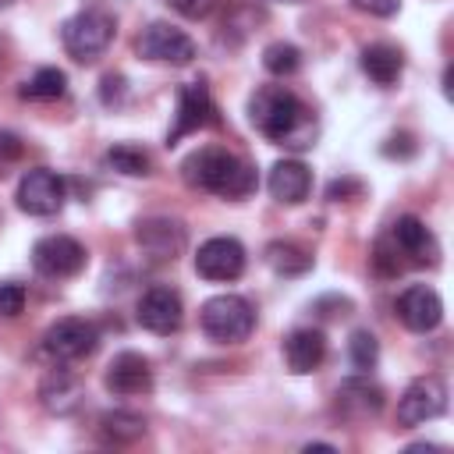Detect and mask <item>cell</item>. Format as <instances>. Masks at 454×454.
<instances>
[{"mask_svg":"<svg viewBox=\"0 0 454 454\" xmlns=\"http://www.w3.org/2000/svg\"><path fill=\"white\" fill-rule=\"evenodd\" d=\"M262 67H266L270 74H277V78H287V74H294V71L301 67V53H298V46H291V43H270V46L262 50Z\"/></svg>","mask_w":454,"mask_h":454,"instance_id":"obj_25","label":"cell"},{"mask_svg":"<svg viewBox=\"0 0 454 454\" xmlns=\"http://www.w3.org/2000/svg\"><path fill=\"white\" fill-rule=\"evenodd\" d=\"M99 429L114 443H135L138 436H145V419L135 411H106L99 419Z\"/></svg>","mask_w":454,"mask_h":454,"instance_id":"obj_23","label":"cell"},{"mask_svg":"<svg viewBox=\"0 0 454 454\" xmlns=\"http://www.w3.org/2000/svg\"><path fill=\"white\" fill-rule=\"evenodd\" d=\"M11 4H14V0H0V11H4V7H11Z\"/></svg>","mask_w":454,"mask_h":454,"instance_id":"obj_33","label":"cell"},{"mask_svg":"<svg viewBox=\"0 0 454 454\" xmlns=\"http://www.w3.org/2000/svg\"><path fill=\"white\" fill-rule=\"evenodd\" d=\"M362 67L365 74L376 82V85H394L401 78V67H404V57L397 46L390 43H372L362 50Z\"/></svg>","mask_w":454,"mask_h":454,"instance_id":"obj_21","label":"cell"},{"mask_svg":"<svg viewBox=\"0 0 454 454\" xmlns=\"http://www.w3.org/2000/svg\"><path fill=\"white\" fill-rule=\"evenodd\" d=\"M39 401L53 415H71L82 404V383H78V376H71L67 369L50 372L43 380V387H39Z\"/></svg>","mask_w":454,"mask_h":454,"instance_id":"obj_19","label":"cell"},{"mask_svg":"<svg viewBox=\"0 0 454 454\" xmlns=\"http://www.w3.org/2000/svg\"><path fill=\"white\" fill-rule=\"evenodd\" d=\"M266 188L277 202L284 206H298L309 199V188H312V174L301 160H280L270 167V177H266Z\"/></svg>","mask_w":454,"mask_h":454,"instance_id":"obj_17","label":"cell"},{"mask_svg":"<svg viewBox=\"0 0 454 454\" xmlns=\"http://www.w3.org/2000/svg\"><path fill=\"white\" fill-rule=\"evenodd\" d=\"M199 323H202L209 340L238 344V340H245L255 330V312H252V305L241 294H216V298H209L202 305Z\"/></svg>","mask_w":454,"mask_h":454,"instance_id":"obj_4","label":"cell"},{"mask_svg":"<svg viewBox=\"0 0 454 454\" xmlns=\"http://www.w3.org/2000/svg\"><path fill=\"white\" fill-rule=\"evenodd\" d=\"M273 4H301V0H273Z\"/></svg>","mask_w":454,"mask_h":454,"instance_id":"obj_34","label":"cell"},{"mask_svg":"<svg viewBox=\"0 0 454 454\" xmlns=\"http://www.w3.org/2000/svg\"><path fill=\"white\" fill-rule=\"evenodd\" d=\"M138 245L153 255V259H177L184 252V241H188V231L181 220L174 216H149L138 223L135 231Z\"/></svg>","mask_w":454,"mask_h":454,"instance_id":"obj_14","label":"cell"},{"mask_svg":"<svg viewBox=\"0 0 454 454\" xmlns=\"http://www.w3.org/2000/svg\"><path fill=\"white\" fill-rule=\"evenodd\" d=\"M213 114H216V106H213L209 89H206L202 82L181 85V92H177V121H174V131L167 135V145H174V142H181L184 135H192V131L213 124Z\"/></svg>","mask_w":454,"mask_h":454,"instance_id":"obj_13","label":"cell"},{"mask_svg":"<svg viewBox=\"0 0 454 454\" xmlns=\"http://www.w3.org/2000/svg\"><path fill=\"white\" fill-rule=\"evenodd\" d=\"M181 18H206L216 0H167Z\"/></svg>","mask_w":454,"mask_h":454,"instance_id":"obj_29","label":"cell"},{"mask_svg":"<svg viewBox=\"0 0 454 454\" xmlns=\"http://www.w3.org/2000/svg\"><path fill=\"white\" fill-rule=\"evenodd\" d=\"M106 167H114L128 177H142V174H149V156L138 145H114V149H106Z\"/></svg>","mask_w":454,"mask_h":454,"instance_id":"obj_26","label":"cell"},{"mask_svg":"<svg viewBox=\"0 0 454 454\" xmlns=\"http://www.w3.org/2000/svg\"><path fill=\"white\" fill-rule=\"evenodd\" d=\"M64 199H67V184H64V177L57 170L35 167V170H28L18 181V206L28 216H53V213H60Z\"/></svg>","mask_w":454,"mask_h":454,"instance_id":"obj_8","label":"cell"},{"mask_svg":"<svg viewBox=\"0 0 454 454\" xmlns=\"http://www.w3.org/2000/svg\"><path fill=\"white\" fill-rule=\"evenodd\" d=\"M138 57L145 60H156V64H174V67H184L195 60V43L188 32H181L177 25H167V21H153L142 35H138Z\"/></svg>","mask_w":454,"mask_h":454,"instance_id":"obj_7","label":"cell"},{"mask_svg":"<svg viewBox=\"0 0 454 454\" xmlns=\"http://www.w3.org/2000/svg\"><path fill=\"white\" fill-rule=\"evenodd\" d=\"M443 411H447V387L440 376H419L397 397V422L404 429L426 426V422L440 419Z\"/></svg>","mask_w":454,"mask_h":454,"instance_id":"obj_6","label":"cell"},{"mask_svg":"<svg viewBox=\"0 0 454 454\" xmlns=\"http://www.w3.org/2000/svg\"><path fill=\"white\" fill-rule=\"evenodd\" d=\"M25 309V287L21 284H0V316H7V319H14L18 312Z\"/></svg>","mask_w":454,"mask_h":454,"instance_id":"obj_28","label":"cell"},{"mask_svg":"<svg viewBox=\"0 0 454 454\" xmlns=\"http://www.w3.org/2000/svg\"><path fill=\"white\" fill-rule=\"evenodd\" d=\"M142 330L149 333H174L184 319V301L174 287H149L142 298H138V309H135Z\"/></svg>","mask_w":454,"mask_h":454,"instance_id":"obj_11","label":"cell"},{"mask_svg":"<svg viewBox=\"0 0 454 454\" xmlns=\"http://www.w3.org/2000/svg\"><path fill=\"white\" fill-rule=\"evenodd\" d=\"M284 358H287V369L305 376V372H316L326 358V337L323 330H312V326H301V330H291L287 340H284Z\"/></svg>","mask_w":454,"mask_h":454,"instance_id":"obj_18","label":"cell"},{"mask_svg":"<svg viewBox=\"0 0 454 454\" xmlns=\"http://www.w3.org/2000/svg\"><path fill=\"white\" fill-rule=\"evenodd\" d=\"M394 309H397V319H401L408 330H415V333H429V330H436L440 319H443V301H440V294H436L433 287H426V284L404 287Z\"/></svg>","mask_w":454,"mask_h":454,"instance_id":"obj_12","label":"cell"},{"mask_svg":"<svg viewBox=\"0 0 454 454\" xmlns=\"http://www.w3.org/2000/svg\"><path fill=\"white\" fill-rule=\"evenodd\" d=\"M106 390L117 394V397H135V394H149L153 390V369L142 355L135 351H121L114 355V362L106 365V376H103Z\"/></svg>","mask_w":454,"mask_h":454,"instance_id":"obj_15","label":"cell"},{"mask_svg":"<svg viewBox=\"0 0 454 454\" xmlns=\"http://www.w3.org/2000/svg\"><path fill=\"white\" fill-rule=\"evenodd\" d=\"M337 404H340V411H348L355 419H365V415H376L383 408V390L376 383H369L365 376H355V380L340 383Z\"/></svg>","mask_w":454,"mask_h":454,"instance_id":"obj_20","label":"cell"},{"mask_svg":"<svg viewBox=\"0 0 454 454\" xmlns=\"http://www.w3.org/2000/svg\"><path fill=\"white\" fill-rule=\"evenodd\" d=\"M351 4L358 11H365V14H372V18H390L401 7V0H351Z\"/></svg>","mask_w":454,"mask_h":454,"instance_id":"obj_30","label":"cell"},{"mask_svg":"<svg viewBox=\"0 0 454 454\" xmlns=\"http://www.w3.org/2000/svg\"><path fill=\"white\" fill-rule=\"evenodd\" d=\"M64 89H67V74H64V71H57V67H39V71L25 82L21 96H28V99H57V96H64Z\"/></svg>","mask_w":454,"mask_h":454,"instance_id":"obj_24","label":"cell"},{"mask_svg":"<svg viewBox=\"0 0 454 454\" xmlns=\"http://www.w3.org/2000/svg\"><path fill=\"white\" fill-rule=\"evenodd\" d=\"M266 262L280 277H301L312 266V255L294 241H270L266 245Z\"/></svg>","mask_w":454,"mask_h":454,"instance_id":"obj_22","label":"cell"},{"mask_svg":"<svg viewBox=\"0 0 454 454\" xmlns=\"http://www.w3.org/2000/svg\"><path fill=\"white\" fill-rule=\"evenodd\" d=\"M248 117L270 142L287 145L294 153L312 149V142H316V117L294 92H287L280 85L255 89V96L248 99Z\"/></svg>","mask_w":454,"mask_h":454,"instance_id":"obj_1","label":"cell"},{"mask_svg":"<svg viewBox=\"0 0 454 454\" xmlns=\"http://www.w3.org/2000/svg\"><path fill=\"white\" fill-rule=\"evenodd\" d=\"M390 241H394V248L401 252V255H408L411 262H436V255H440V245H436V238H433V231L419 220V216H397V223H394V231H390Z\"/></svg>","mask_w":454,"mask_h":454,"instance_id":"obj_16","label":"cell"},{"mask_svg":"<svg viewBox=\"0 0 454 454\" xmlns=\"http://www.w3.org/2000/svg\"><path fill=\"white\" fill-rule=\"evenodd\" d=\"M351 192H358V181H333V184L326 188L330 199H344V195H351Z\"/></svg>","mask_w":454,"mask_h":454,"instance_id":"obj_32","label":"cell"},{"mask_svg":"<svg viewBox=\"0 0 454 454\" xmlns=\"http://www.w3.org/2000/svg\"><path fill=\"white\" fill-rule=\"evenodd\" d=\"M99 344V330L96 323L89 319H78V316H67V319H57L46 333H43V355L57 365H67V362H78V358H89Z\"/></svg>","mask_w":454,"mask_h":454,"instance_id":"obj_5","label":"cell"},{"mask_svg":"<svg viewBox=\"0 0 454 454\" xmlns=\"http://www.w3.org/2000/svg\"><path fill=\"white\" fill-rule=\"evenodd\" d=\"M60 39H64V50L78 60V64H92L96 57L106 53V46L114 43V18L106 11H78L74 18L64 21L60 28Z\"/></svg>","mask_w":454,"mask_h":454,"instance_id":"obj_3","label":"cell"},{"mask_svg":"<svg viewBox=\"0 0 454 454\" xmlns=\"http://www.w3.org/2000/svg\"><path fill=\"white\" fill-rule=\"evenodd\" d=\"M348 355H351V365L358 372H369L376 365V358H380V344H376V337L369 330H355L351 340H348Z\"/></svg>","mask_w":454,"mask_h":454,"instance_id":"obj_27","label":"cell"},{"mask_svg":"<svg viewBox=\"0 0 454 454\" xmlns=\"http://www.w3.org/2000/svg\"><path fill=\"white\" fill-rule=\"evenodd\" d=\"M32 266L43 277H74L85 266V248L67 234H46L32 245Z\"/></svg>","mask_w":454,"mask_h":454,"instance_id":"obj_9","label":"cell"},{"mask_svg":"<svg viewBox=\"0 0 454 454\" xmlns=\"http://www.w3.org/2000/svg\"><path fill=\"white\" fill-rule=\"evenodd\" d=\"M195 273L206 280H238L245 273V245L238 238H209L195 252Z\"/></svg>","mask_w":454,"mask_h":454,"instance_id":"obj_10","label":"cell"},{"mask_svg":"<svg viewBox=\"0 0 454 454\" xmlns=\"http://www.w3.org/2000/svg\"><path fill=\"white\" fill-rule=\"evenodd\" d=\"M181 177H184L192 188L213 192V195H220V199H245V195L255 192V170H252L241 156H234V153H227V149H220V145H202V149H195V153L181 163Z\"/></svg>","mask_w":454,"mask_h":454,"instance_id":"obj_2","label":"cell"},{"mask_svg":"<svg viewBox=\"0 0 454 454\" xmlns=\"http://www.w3.org/2000/svg\"><path fill=\"white\" fill-rule=\"evenodd\" d=\"M21 138L14 135V131H0V163H11V160H18L21 156Z\"/></svg>","mask_w":454,"mask_h":454,"instance_id":"obj_31","label":"cell"}]
</instances>
